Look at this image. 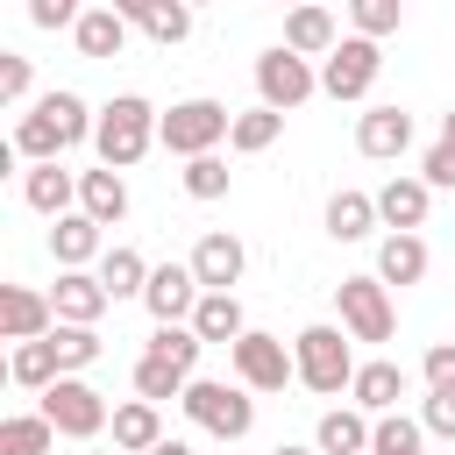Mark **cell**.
I'll return each instance as SVG.
<instances>
[{
    "label": "cell",
    "instance_id": "cb8c5ba5",
    "mask_svg": "<svg viewBox=\"0 0 455 455\" xmlns=\"http://www.w3.org/2000/svg\"><path fill=\"white\" fill-rule=\"evenodd\" d=\"M156 441H164V405H156V398H128V405H114V448L149 455Z\"/></svg>",
    "mask_w": 455,
    "mask_h": 455
},
{
    "label": "cell",
    "instance_id": "e0dca14e",
    "mask_svg": "<svg viewBox=\"0 0 455 455\" xmlns=\"http://www.w3.org/2000/svg\"><path fill=\"white\" fill-rule=\"evenodd\" d=\"M370 434H377V419H370L363 405H334V412H320L313 448H320V455H370Z\"/></svg>",
    "mask_w": 455,
    "mask_h": 455
},
{
    "label": "cell",
    "instance_id": "f6af8a7d",
    "mask_svg": "<svg viewBox=\"0 0 455 455\" xmlns=\"http://www.w3.org/2000/svg\"><path fill=\"white\" fill-rule=\"evenodd\" d=\"M149 455H199V448H192V441H171V434H164V441H156Z\"/></svg>",
    "mask_w": 455,
    "mask_h": 455
},
{
    "label": "cell",
    "instance_id": "60d3db41",
    "mask_svg": "<svg viewBox=\"0 0 455 455\" xmlns=\"http://www.w3.org/2000/svg\"><path fill=\"white\" fill-rule=\"evenodd\" d=\"M78 14H85V0H28L36 28H78Z\"/></svg>",
    "mask_w": 455,
    "mask_h": 455
},
{
    "label": "cell",
    "instance_id": "f907efd6",
    "mask_svg": "<svg viewBox=\"0 0 455 455\" xmlns=\"http://www.w3.org/2000/svg\"><path fill=\"white\" fill-rule=\"evenodd\" d=\"M405 455H419V448H405Z\"/></svg>",
    "mask_w": 455,
    "mask_h": 455
},
{
    "label": "cell",
    "instance_id": "ee69618b",
    "mask_svg": "<svg viewBox=\"0 0 455 455\" xmlns=\"http://www.w3.org/2000/svg\"><path fill=\"white\" fill-rule=\"evenodd\" d=\"M114 7H121V14H128V21H135V28H142V21H149V14H156V7H164V0H114Z\"/></svg>",
    "mask_w": 455,
    "mask_h": 455
},
{
    "label": "cell",
    "instance_id": "1f68e13d",
    "mask_svg": "<svg viewBox=\"0 0 455 455\" xmlns=\"http://www.w3.org/2000/svg\"><path fill=\"white\" fill-rule=\"evenodd\" d=\"M199 348H206V334L192 320H156V334H149V355H164L178 370H199Z\"/></svg>",
    "mask_w": 455,
    "mask_h": 455
},
{
    "label": "cell",
    "instance_id": "d6a6232c",
    "mask_svg": "<svg viewBox=\"0 0 455 455\" xmlns=\"http://www.w3.org/2000/svg\"><path fill=\"white\" fill-rule=\"evenodd\" d=\"M185 384H192V370H178V363H164V355H149L142 348V363H135V398H185Z\"/></svg>",
    "mask_w": 455,
    "mask_h": 455
},
{
    "label": "cell",
    "instance_id": "8d00e7d4",
    "mask_svg": "<svg viewBox=\"0 0 455 455\" xmlns=\"http://www.w3.org/2000/svg\"><path fill=\"white\" fill-rule=\"evenodd\" d=\"M228 178H235V171H228L213 149H206V156H185V192H192V199H228Z\"/></svg>",
    "mask_w": 455,
    "mask_h": 455
},
{
    "label": "cell",
    "instance_id": "f35d334b",
    "mask_svg": "<svg viewBox=\"0 0 455 455\" xmlns=\"http://www.w3.org/2000/svg\"><path fill=\"white\" fill-rule=\"evenodd\" d=\"M419 427H427L434 441H455V384H427V398H419Z\"/></svg>",
    "mask_w": 455,
    "mask_h": 455
},
{
    "label": "cell",
    "instance_id": "bcb514c9",
    "mask_svg": "<svg viewBox=\"0 0 455 455\" xmlns=\"http://www.w3.org/2000/svg\"><path fill=\"white\" fill-rule=\"evenodd\" d=\"M270 455H320V448H299V441H277Z\"/></svg>",
    "mask_w": 455,
    "mask_h": 455
},
{
    "label": "cell",
    "instance_id": "44dd1931",
    "mask_svg": "<svg viewBox=\"0 0 455 455\" xmlns=\"http://www.w3.org/2000/svg\"><path fill=\"white\" fill-rule=\"evenodd\" d=\"M71 142H64V121L50 114V100H36L21 121H14V156H28V164H43V156H64Z\"/></svg>",
    "mask_w": 455,
    "mask_h": 455
},
{
    "label": "cell",
    "instance_id": "d6986e66",
    "mask_svg": "<svg viewBox=\"0 0 455 455\" xmlns=\"http://www.w3.org/2000/svg\"><path fill=\"white\" fill-rule=\"evenodd\" d=\"M348 398L377 419V412H398V398H405V370L391 363V355H377V363H355V384H348Z\"/></svg>",
    "mask_w": 455,
    "mask_h": 455
},
{
    "label": "cell",
    "instance_id": "52a82bcc",
    "mask_svg": "<svg viewBox=\"0 0 455 455\" xmlns=\"http://www.w3.org/2000/svg\"><path fill=\"white\" fill-rule=\"evenodd\" d=\"M256 92H263V107L291 114V107H306L320 92V71H313V57H299L291 43H277V50L256 57Z\"/></svg>",
    "mask_w": 455,
    "mask_h": 455
},
{
    "label": "cell",
    "instance_id": "ac0fdd59",
    "mask_svg": "<svg viewBox=\"0 0 455 455\" xmlns=\"http://www.w3.org/2000/svg\"><path fill=\"white\" fill-rule=\"evenodd\" d=\"M21 199H28L43 220H57V213H71L78 178H71V171H57V156H43V164H28V171H21Z\"/></svg>",
    "mask_w": 455,
    "mask_h": 455
},
{
    "label": "cell",
    "instance_id": "83f0119b",
    "mask_svg": "<svg viewBox=\"0 0 455 455\" xmlns=\"http://www.w3.org/2000/svg\"><path fill=\"white\" fill-rule=\"evenodd\" d=\"M377 220H384V213H377V192H334V199H327V235H334V242H363Z\"/></svg>",
    "mask_w": 455,
    "mask_h": 455
},
{
    "label": "cell",
    "instance_id": "484cf974",
    "mask_svg": "<svg viewBox=\"0 0 455 455\" xmlns=\"http://www.w3.org/2000/svg\"><path fill=\"white\" fill-rule=\"evenodd\" d=\"M427 206H434V185H427V178H391V185L377 192L384 228H427Z\"/></svg>",
    "mask_w": 455,
    "mask_h": 455
},
{
    "label": "cell",
    "instance_id": "681fc988",
    "mask_svg": "<svg viewBox=\"0 0 455 455\" xmlns=\"http://www.w3.org/2000/svg\"><path fill=\"white\" fill-rule=\"evenodd\" d=\"M277 7H299V0H277Z\"/></svg>",
    "mask_w": 455,
    "mask_h": 455
},
{
    "label": "cell",
    "instance_id": "7dc6e473",
    "mask_svg": "<svg viewBox=\"0 0 455 455\" xmlns=\"http://www.w3.org/2000/svg\"><path fill=\"white\" fill-rule=\"evenodd\" d=\"M441 135H448V142H455V107H448V114H441Z\"/></svg>",
    "mask_w": 455,
    "mask_h": 455
},
{
    "label": "cell",
    "instance_id": "6da1fadb",
    "mask_svg": "<svg viewBox=\"0 0 455 455\" xmlns=\"http://www.w3.org/2000/svg\"><path fill=\"white\" fill-rule=\"evenodd\" d=\"M156 107L142 100V92H121V100H107L100 107V128H92V149H100V164H114V171H128V164H142L149 156V142H156Z\"/></svg>",
    "mask_w": 455,
    "mask_h": 455
},
{
    "label": "cell",
    "instance_id": "b9f144b4",
    "mask_svg": "<svg viewBox=\"0 0 455 455\" xmlns=\"http://www.w3.org/2000/svg\"><path fill=\"white\" fill-rule=\"evenodd\" d=\"M419 178H427L434 192H441V185H455V142H448V135H441V142L427 149V164H419Z\"/></svg>",
    "mask_w": 455,
    "mask_h": 455
},
{
    "label": "cell",
    "instance_id": "603a6c76",
    "mask_svg": "<svg viewBox=\"0 0 455 455\" xmlns=\"http://www.w3.org/2000/svg\"><path fill=\"white\" fill-rule=\"evenodd\" d=\"M7 377H14L21 391H50V384L64 377V355H57V341H50V334H36V341H14V355H7Z\"/></svg>",
    "mask_w": 455,
    "mask_h": 455
},
{
    "label": "cell",
    "instance_id": "7402d4cb",
    "mask_svg": "<svg viewBox=\"0 0 455 455\" xmlns=\"http://www.w3.org/2000/svg\"><path fill=\"white\" fill-rule=\"evenodd\" d=\"M377 277H384V284H419V277H427V242H419L412 228H391V235L377 242Z\"/></svg>",
    "mask_w": 455,
    "mask_h": 455
},
{
    "label": "cell",
    "instance_id": "7a4b0ae2",
    "mask_svg": "<svg viewBox=\"0 0 455 455\" xmlns=\"http://www.w3.org/2000/svg\"><path fill=\"white\" fill-rule=\"evenodd\" d=\"M348 327H327V320H313V327H299L291 334V355H299V384L306 391H320V398H334V391H348L355 384V355H348Z\"/></svg>",
    "mask_w": 455,
    "mask_h": 455
},
{
    "label": "cell",
    "instance_id": "f546056e",
    "mask_svg": "<svg viewBox=\"0 0 455 455\" xmlns=\"http://www.w3.org/2000/svg\"><path fill=\"white\" fill-rule=\"evenodd\" d=\"M277 135H284V114H277V107H249V114H235L228 149H235V156H263Z\"/></svg>",
    "mask_w": 455,
    "mask_h": 455
},
{
    "label": "cell",
    "instance_id": "3957f363",
    "mask_svg": "<svg viewBox=\"0 0 455 455\" xmlns=\"http://www.w3.org/2000/svg\"><path fill=\"white\" fill-rule=\"evenodd\" d=\"M178 405H185V419H192L199 434H213V441H242V434L256 427V398H249L242 377H235V384H220V377H192Z\"/></svg>",
    "mask_w": 455,
    "mask_h": 455
},
{
    "label": "cell",
    "instance_id": "816d5d0a",
    "mask_svg": "<svg viewBox=\"0 0 455 455\" xmlns=\"http://www.w3.org/2000/svg\"><path fill=\"white\" fill-rule=\"evenodd\" d=\"M192 7H206V0H192Z\"/></svg>",
    "mask_w": 455,
    "mask_h": 455
},
{
    "label": "cell",
    "instance_id": "ffe728a7",
    "mask_svg": "<svg viewBox=\"0 0 455 455\" xmlns=\"http://www.w3.org/2000/svg\"><path fill=\"white\" fill-rule=\"evenodd\" d=\"M284 43H291L299 57H327V50L341 43V28H334V14H327V7L299 0V7H284Z\"/></svg>",
    "mask_w": 455,
    "mask_h": 455
},
{
    "label": "cell",
    "instance_id": "4316f807",
    "mask_svg": "<svg viewBox=\"0 0 455 455\" xmlns=\"http://www.w3.org/2000/svg\"><path fill=\"white\" fill-rule=\"evenodd\" d=\"M50 448H57V419H50L43 405L0 419V455H50Z\"/></svg>",
    "mask_w": 455,
    "mask_h": 455
},
{
    "label": "cell",
    "instance_id": "9a60e30c",
    "mask_svg": "<svg viewBox=\"0 0 455 455\" xmlns=\"http://www.w3.org/2000/svg\"><path fill=\"white\" fill-rule=\"evenodd\" d=\"M50 306H57V320H85V327H100V313L114 306V291L100 284V270H57Z\"/></svg>",
    "mask_w": 455,
    "mask_h": 455
},
{
    "label": "cell",
    "instance_id": "e575fe53",
    "mask_svg": "<svg viewBox=\"0 0 455 455\" xmlns=\"http://www.w3.org/2000/svg\"><path fill=\"white\" fill-rule=\"evenodd\" d=\"M405 448H427V427H419V419H405V412H377L370 455H405Z\"/></svg>",
    "mask_w": 455,
    "mask_h": 455
},
{
    "label": "cell",
    "instance_id": "4fadbf2b",
    "mask_svg": "<svg viewBox=\"0 0 455 455\" xmlns=\"http://www.w3.org/2000/svg\"><path fill=\"white\" fill-rule=\"evenodd\" d=\"M128 28H135V21H128L114 0H100V7H85V14H78L71 43H78V57H92V64H100V57H121V50H128Z\"/></svg>",
    "mask_w": 455,
    "mask_h": 455
},
{
    "label": "cell",
    "instance_id": "c3c4849f",
    "mask_svg": "<svg viewBox=\"0 0 455 455\" xmlns=\"http://www.w3.org/2000/svg\"><path fill=\"white\" fill-rule=\"evenodd\" d=\"M100 455H128V448H100Z\"/></svg>",
    "mask_w": 455,
    "mask_h": 455
},
{
    "label": "cell",
    "instance_id": "7bdbcfd3",
    "mask_svg": "<svg viewBox=\"0 0 455 455\" xmlns=\"http://www.w3.org/2000/svg\"><path fill=\"white\" fill-rule=\"evenodd\" d=\"M419 377H427V384H455V341H434L427 363H419Z\"/></svg>",
    "mask_w": 455,
    "mask_h": 455
},
{
    "label": "cell",
    "instance_id": "836d02e7",
    "mask_svg": "<svg viewBox=\"0 0 455 455\" xmlns=\"http://www.w3.org/2000/svg\"><path fill=\"white\" fill-rule=\"evenodd\" d=\"M50 341H57V355H64V370H92L100 363V327H85V320H57L50 327Z\"/></svg>",
    "mask_w": 455,
    "mask_h": 455
},
{
    "label": "cell",
    "instance_id": "8fae6325",
    "mask_svg": "<svg viewBox=\"0 0 455 455\" xmlns=\"http://www.w3.org/2000/svg\"><path fill=\"white\" fill-rule=\"evenodd\" d=\"M185 263L199 270V284H206V291H235V284H242L249 249H242L228 228H213V235H199V242H192V256H185Z\"/></svg>",
    "mask_w": 455,
    "mask_h": 455
},
{
    "label": "cell",
    "instance_id": "5b68a950",
    "mask_svg": "<svg viewBox=\"0 0 455 455\" xmlns=\"http://www.w3.org/2000/svg\"><path fill=\"white\" fill-rule=\"evenodd\" d=\"M228 363H235V377H242L249 391H284V384H299V355L284 348V334H263V327L235 334V341H228Z\"/></svg>",
    "mask_w": 455,
    "mask_h": 455
},
{
    "label": "cell",
    "instance_id": "74e56055",
    "mask_svg": "<svg viewBox=\"0 0 455 455\" xmlns=\"http://www.w3.org/2000/svg\"><path fill=\"white\" fill-rule=\"evenodd\" d=\"M142 36H149V43H164V50H178V43L192 36V0H164V7L142 21Z\"/></svg>",
    "mask_w": 455,
    "mask_h": 455
},
{
    "label": "cell",
    "instance_id": "8992f818",
    "mask_svg": "<svg viewBox=\"0 0 455 455\" xmlns=\"http://www.w3.org/2000/svg\"><path fill=\"white\" fill-rule=\"evenodd\" d=\"M377 71H384L377 36H341V43L320 57V92H327V100H363V92L377 85Z\"/></svg>",
    "mask_w": 455,
    "mask_h": 455
},
{
    "label": "cell",
    "instance_id": "9c48e42d",
    "mask_svg": "<svg viewBox=\"0 0 455 455\" xmlns=\"http://www.w3.org/2000/svg\"><path fill=\"white\" fill-rule=\"evenodd\" d=\"M43 412L57 419V434H64V441H92L100 427H114L107 398H100V391H92V384H85L78 370H64V377H57V384L43 391Z\"/></svg>",
    "mask_w": 455,
    "mask_h": 455
},
{
    "label": "cell",
    "instance_id": "30bf717a",
    "mask_svg": "<svg viewBox=\"0 0 455 455\" xmlns=\"http://www.w3.org/2000/svg\"><path fill=\"white\" fill-rule=\"evenodd\" d=\"M199 291H206V284H199L192 263H156L149 284H142V306H149V320H192Z\"/></svg>",
    "mask_w": 455,
    "mask_h": 455
},
{
    "label": "cell",
    "instance_id": "7c38bea8",
    "mask_svg": "<svg viewBox=\"0 0 455 455\" xmlns=\"http://www.w3.org/2000/svg\"><path fill=\"white\" fill-rule=\"evenodd\" d=\"M50 327H57L50 291H36V284H7V291H0V334H7V341H36V334H50Z\"/></svg>",
    "mask_w": 455,
    "mask_h": 455
},
{
    "label": "cell",
    "instance_id": "ab89813d",
    "mask_svg": "<svg viewBox=\"0 0 455 455\" xmlns=\"http://www.w3.org/2000/svg\"><path fill=\"white\" fill-rule=\"evenodd\" d=\"M28 85H36V64H28V57H14V50H0V100H7V107H21V100H28Z\"/></svg>",
    "mask_w": 455,
    "mask_h": 455
},
{
    "label": "cell",
    "instance_id": "4dcf8cb0",
    "mask_svg": "<svg viewBox=\"0 0 455 455\" xmlns=\"http://www.w3.org/2000/svg\"><path fill=\"white\" fill-rule=\"evenodd\" d=\"M100 284H107L114 299H142V284H149V263H142L128 242H114V249L100 256Z\"/></svg>",
    "mask_w": 455,
    "mask_h": 455
},
{
    "label": "cell",
    "instance_id": "ba28073f",
    "mask_svg": "<svg viewBox=\"0 0 455 455\" xmlns=\"http://www.w3.org/2000/svg\"><path fill=\"white\" fill-rule=\"evenodd\" d=\"M334 306H341V327L355 341H391L398 334V313H391V284L384 277H341L334 284Z\"/></svg>",
    "mask_w": 455,
    "mask_h": 455
},
{
    "label": "cell",
    "instance_id": "f1b7e54d",
    "mask_svg": "<svg viewBox=\"0 0 455 455\" xmlns=\"http://www.w3.org/2000/svg\"><path fill=\"white\" fill-rule=\"evenodd\" d=\"M192 327H199L206 341H235V334H249V313H242V299H235V291H199Z\"/></svg>",
    "mask_w": 455,
    "mask_h": 455
},
{
    "label": "cell",
    "instance_id": "277c9868",
    "mask_svg": "<svg viewBox=\"0 0 455 455\" xmlns=\"http://www.w3.org/2000/svg\"><path fill=\"white\" fill-rule=\"evenodd\" d=\"M228 128H235V114H228L220 100H178V107L156 121V142H164L171 156H206L213 142H228Z\"/></svg>",
    "mask_w": 455,
    "mask_h": 455
},
{
    "label": "cell",
    "instance_id": "d4e9b609",
    "mask_svg": "<svg viewBox=\"0 0 455 455\" xmlns=\"http://www.w3.org/2000/svg\"><path fill=\"white\" fill-rule=\"evenodd\" d=\"M78 206H85L100 228H114V220L128 213V185H121V171H114V164H100V171H78Z\"/></svg>",
    "mask_w": 455,
    "mask_h": 455
},
{
    "label": "cell",
    "instance_id": "2e32d148",
    "mask_svg": "<svg viewBox=\"0 0 455 455\" xmlns=\"http://www.w3.org/2000/svg\"><path fill=\"white\" fill-rule=\"evenodd\" d=\"M50 256H57V270H85L92 256H107L100 249V220L78 206V213H57L50 220Z\"/></svg>",
    "mask_w": 455,
    "mask_h": 455
},
{
    "label": "cell",
    "instance_id": "5bb4252c",
    "mask_svg": "<svg viewBox=\"0 0 455 455\" xmlns=\"http://www.w3.org/2000/svg\"><path fill=\"white\" fill-rule=\"evenodd\" d=\"M355 149L377 156V164L405 156V149H412V114H405V107H370V114L355 121Z\"/></svg>",
    "mask_w": 455,
    "mask_h": 455
},
{
    "label": "cell",
    "instance_id": "d590c367",
    "mask_svg": "<svg viewBox=\"0 0 455 455\" xmlns=\"http://www.w3.org/2000/svg\"><path fill=\"white\" fill-rule=\"evenodd\" d=\"M348 21H355V36H398V21H405V0H348Z\"/></svg>",
    "mask_w": 455,
    "mask_h": 455
}]
</instances>
